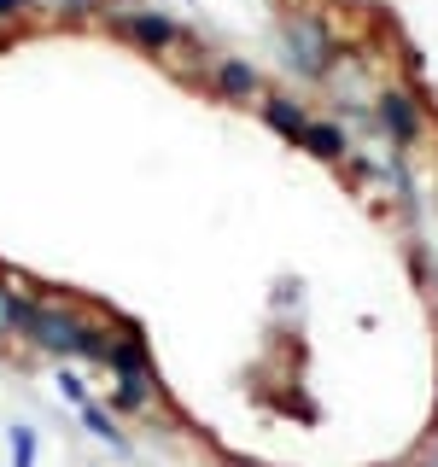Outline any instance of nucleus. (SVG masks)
I'll return each mask as SVG.
<instances>
[{"label":"nucleus","instance_id":"obj_1","mask_svg":"<svg viewBox=\"0 0 438 467\" xmlns=\"http://www.w3.org/2000/svg\"><path fill=\"white\" fill-rule=\"evenodd\" d=\"M281 58H287L292 77H304V82H333V65H339V29L328 24V12L292 6L281 18Z\"/></svg>","mask_w":438,"mask_h":467},{"label":"nucleus","instance_id":"obj_2","mask_svg":"<svg viewBox=\"0 0 438 467\" xmlns=\"http://www.w3.org/2000/svg\"><path fill=\"white\" fill-rule=\"evenodd\" d=\"M106 29L117 41H123V47H135V53H146V58H170V53H182L187 41V24H175L170 12H158V6H111L106 12Z\"/></svg>","mask_w":438,"mask_h":467},{"label":"nucleus","instance_id":"obj_3","mask_svg":"<svg viewBox=\"0 0 438 467\" xmlns=\"http://www.w3.org/2000/svg\"><path fill=\"white\" fill-rule=\"evenodd\" d=\"M88 321H94V316L77 310V304H65V298H41V304H36V316H29V327H24V345H29V350H41V357H53V362H77Z\"/></svg>","mask_w":438,"mask_h":467},{"label":"nucleus","instance_id":"obj_4","mask_svg":"<svg viewBox=\"0 0 438 467\" xmlns=\"http://www.w3.org/2000/svg\"><path fill=\"white\" fill-rule=\"evenodd\" d=\"M369 111H374V135L386 140L391 152H409V146L427 140V111H421V99L409 94L403 82H380Z\"/></svg>","mask_w":438,"mask_h":467},{"label":"nucleus","instance_id":"obj_5","mask_svg":"<svg viewBox=\"0 0 438 467\" xmlns=\"http://www.w3.org/2000/svg\"><path fill=\"white\" fill-rule=\"evenodd\" d=\"M204 88H211L216 106H234V111H252L263 94H269V82H263V70L252 58H216L211 70H204Z\"/></svg>","mask_w":438,"mask_h":467},{"label":"nucleus","instance_id":"obj_6","mask_svg":"<svg viewBox=\"0 0 438 467\" xmlns=\"http://www.w3.org/2000/svg\"><path fill=\"white\" fill-rule=\"evenodd\" d=\"M111 379H135V374H158L152 368V345L135 316H111V357H106Z\"/></svg>","mask_w":438,"mask_h":467},{"label":"nucleus","instance_id":"obj_7","mask_svg":"<svg viewBox=\"0 0 438 467\" xmlns=\"http://www.w3.org/2000/svg\"><path fill=\"white\" fill-rule=\"evenodd\" d=\"M310 117H316V111H310V106H298V99L281 94V88H269V94L257 99V123H269V129H275V135H281L287 146H298V140H304Z\"/></svg>","mask_w":438,"mask_h":467},{"label":"nucleus","instance_id":"obj_8","mask_svg":"<svg viewBox=\"0 0 438 467\" xmlns=\"http://www.w3.org/2000/svg\"><path fill=\"white\" fill-rule=\"evenodd\" d=\"M152 403H164V386H158V374L111 379V398H106V409H111L117 420H141V415H152Z\"/></svg>","mask_w":438,"mask_h":467},{"label":"nucleus","instance_id":"obj_9","mask_svg":"<svg viewBox=\"0 0 438 467\" xmlns=\"http://www.w3.org/2000/svg\"><path fill=\"white\" fill-rule=\"evenodd\" d=\"M298 152H310L316 164H345V158H350V129H345V117H310Z\"/></svg>","mask_w":438,"mask_h":467},{"label":"nucleus","instance_id":"obj_10","mask_svg":"<svg viewBox=\"0 0 438 467\" xmlns=\"http://www.w3.org/2000/svg\"><path fill=\"white\" fill-rule=\"evenodd\" d=\"M77 415H82L88 438H99V444H106L111 456H129V450H135V444H129V432H123V420H117V415H111L106 403H82Z\"/></svg>","mask_w":438,"mask_h":467},{"label":"nucleus","instance_id":"obj_11","mask_svg":"<svg viewBox=\"0 0 438 467\" xmlns=\"http://www.w3.org/2000/svg\"><path fill=\"white\" fill-rule=\"evenodd\" d=\"M106 357H111V316L106 321H88L82 350H77V362H88V368H106Z\"/></svg>","mask_w":438,"mask_h":467},{"label":"nucleus","instance_id":"obj_12","mask_svg":"<svg viewBox=\"0 0 438 467\" xmlns=\"http://www.w3.org/2000/svg\"><path fill=\"white\" fill-rule=\"evenodd\" d=\"M6 444H12V467H36V456H41V432L29 427V420H12Z\"/></svg>","mask_w":438,"mask_h":467},{"label":"nucleus","instance_id":"obj_13","mask_svg":"<svg viewBox=\"0 0 438 467\" xmlns=\"http://www.w3.org/2000/svg\"><path fill=\"white\" fill-rule=\"evenodd\" d=\"M53 391H58V398H65L70 409H82V403H94V398H88V379H82L77 368H70V362H58V368H53Z\"/></svg>","mask_w":438,"mask_h":467},{"label":"nucleus","instance_id":"obj_14","mask_svg":"<svg viewBox=\"0 0 438 467\" xmlns=\"http://www.w3.org/2000/svg\"><path fill=\"white\" fill-rule=\"evenodd\" d=\"M53 12H58L65 24H77V18H106L111 0H53Z\"/></svg>","mask_w":438,"mask_h":467},{"label":"nucleus","instance_id":"obj_15","mask_svg":"<svg viewBox=\"0 0 438 467\" xmlns=\"http://www.w3.org/2000/svg\"><path fill=\"white\" fill-rule=\"evenodd\" d=\"M12 292H18V286H12L6 275H0V345L18 339V327H12Z\"/></svg>","mask_w":438,"mask_h":467},{"label":"nucleus","instance_id":"obj_16","mask_svg":"<svg viewBox=\"0 0 438 467\" xmlns=\"http://www.w3.org/2000/svg\"><path fill=\"white\" fill-rule=\"evenodd\" d=\"M41 0H0V24H18V18H29Z\"/></svg>","mask_w":438,"mask_h":467},{"label":"nucleus","instance_id":"obj_17","mask_svg":"<svg viewBox=\"0 0 438 467\" xmlns=\"http://www.w3.org/2000/svg\"><path fill=\"white\" fill-rule=\"evenodd\" d=\"M374 467H391V462H374Z\"/></svg>","mask_w":438,"mask_h":467}]
</instances>
